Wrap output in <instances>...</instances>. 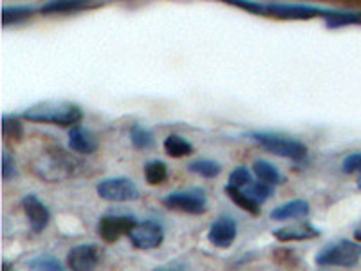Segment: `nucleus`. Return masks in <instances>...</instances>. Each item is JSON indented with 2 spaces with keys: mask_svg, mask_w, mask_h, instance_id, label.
Returning a JSON list of instances; mask_svg holds the SVG:
<instances>
[{
  "mask_svg": "<svg viewBox=\"0 0 361 271\" xmlns=\"http://www.w3.org/2000/svg\"><path fill=\"white\" fill-rule=\"evenodd\" d=\"M22 118L35 124H49L60 125V127H76L82 121L83 112L78 105L73 103H58V102H45L33 105L31 109L22 114Z\"/></svg>",
  "mask_w": 361,
  "mask_h": 271,
  "instance_id": "nucleus-1",
  "label": "nucleus"
},
{
  "mask_svg": "<svg viewBox=\"0 0 361 271\" xmlns=\"http://www.w3.org/2000/svg\"><path fill=\"white\" fill-rule=\"evenodd\" d=\"M257 143L262 148H266L267 152L275 154L280 157H288L293 161H302L307 156V147L302 141L293 140V138H286L280 134H271V132H255L251 134Z\"/></svg>",
  "mask_w": 361,
  "mask_h": 271,
  "instance_id": "nucleus-2",
  "label": "nucleus"
},
{
  "mask_svg": "<svg viewBox=\"0 0 361 271\" xmlns=\"http://www.w3.org/2000/svg\"><path fill=\"white\" fill-rule=\"evenodd\" d=\"M361 246L353 241H338L331 246L324 248L316 255V264L318 266H340L353 267L360 263Z\"/></svg>",
  "mask_w": 361,
  "mask_h": 271,
  "instance_id": "nucleus-3",
  "label": "nucleus"
},
{
  "mask_svg": "<svg viewBox=\"0 0 361 271\" xmlns=\"http://www.w3.org/2000/svg\"><path fill=\"white\" fill-rule=\"evenodd\" d=\"M99 198L109 203H130L140 199V188L128 177H111L96 186Z\"/></svg>",
  "mask_w": 361,
  "mask_h": 271,
  "instance_id": "nucleus-4",
  "label": "nucleus"
},
{
  "mask_svg": "<svg viewBox=\"0 0 361 271\" xmlns=\"http://www.w3.org/2000/svg\"><path fill=\"white\" fill-rule=\"evenodd\" d=\"M163 205L170 210H177V212L201 215L208 210V199H206L204 192L199 188L180 190V192L169 193V195L163 199Z\"/></svg>",
  "mask_w": 361,
  "mask_h": 271,
  "instance_id": "nucleus-5",
  "label": "nucleus"
},
{
  "mask_svg": "<svg viewBox=\"0 0 361 271\" xmlns=\"http://www.w3.org/2000/svg\"><path fill=\"white\" fill-rule=\"evenodd\" d=\"M135 226L137 221L130 215H105L98 222V234L105 243H116L123 235H130Z\"/></svg>",
  "mask_w": 361,
  "mask_h": 271,
  "instance_id": "nucleus-6",
  "label": "nucleus"
},
{
  "mask_svg": "<svg viewBox=\"0 0 361 271\" xmlns=\"http://www.w3.org/2000/svg\"><path fill=\"white\" fill-rule=\"evenodd\" d=\"M128 239L137 250H154V248H159L163 244L164 230L163 226L156 221L137 222Z\"/></svg>",
  "mask_w": 361,
  "mask_h": 271,
  "instance_id": "nucleus-7",
  "label": "nucleus"
},
{
  "mask_svg": "<svg viewBox=\"0 0 361 271\" xmlns=\"http://www.w3.org/2000/svg\"><path fill=\"white\" fill-rule=\"evenodd\" d=\"M99 248L96 244H80L67 255V266L71 271H94L99 263Z\"/></svg>",
  "mask_w": 361,
  "mask_h": 271,
  "instance_id": "nucleus-8",
  "label": "nucleus"
},
{
  "mask_svg": "<svg viewBox=\"0 0 361 271\" xmlns=\"http://www.w3.org/2000/svg\"><path fill=\"white\" fill-rule=\"evenodd\" d=\"M237 239V222L228 215H221L209 226L208 241L217 248H230Z\"/></svg>",
  "mask_w": 361,
  "mask_h": 271,
  "instance_id": "nucleus-9",
  "label": "nucleus"
},
{
  "mask_svg": "<svg viewBox=\"0 0 361 271\" xmlns=\"http://www.w3.org/2000/svg\"><path fill=\"white\" fill-rule=\"evenodd\" d=\"M22 208H24L25 217L29 219L31 230H33L35 234H40V231H44L45 228H47L51 214L49 210H47V206H45L37 195H33V193L25 195V198L22 199Z\"/></svg>",
  "mask_w": 361,
  "mask_h": 271,
  "instance_id": "nucleus-10",
  "label": "nucleus"
},
{
  "mask_svg": "<svg viewBox=\"0 0 361 271\" xmlns=\"http://www.w3.org/2000/svg\"><path fill=\"white\" fill-rule=\"evenodd\" d=\"M320 235V230H316L314 226L309 222H300V224L283 226L280 230L273 231V237L280 243H291V241H311Z\"/></svg>",
  "mask_w": 361,
  "mask_h": 271,
  "instance_id": "nucleus-11",
  "label": "nucleus"
},
{
  "mask_svg": "<svg viewBox=\"0 0 361 271\" xmlns=\"http://www.w3.org/2000/svg\"><path fill=\"white\" fill-rule=\"evenodd\" d=\"M69 148L78 154H94L98 148V141L92 132L76 125L69 132Z\"/></svg>",
  "mask_w": 361,
  "mask_h": 271,
  "instance_id": "nucleus-12",
  "label": "nucleus"
},
{
  "mask_svg": "<svg viewBox=\"0 0 361 271\" xmlns=\"http://www.w3.org/2000/svg\"><path fill=\"white\" fill-rule=\"evenodd\" d=\"M94 0H49L40 8L42 15H63V13H76L90 8Z\"/></svg>",
  "mask_w": 361,
  "mask_h": 271,
  "instance_id": "nucleus-13",
  "label": "nucleus"
},
{
  "mask_svg": "<svg viewBox=\"0 0 361 271\" xmlns=\"http://www.w3.org/2000/svg\"><path fill=\"white\" fill-rule=\"evenodd\" d=\"M309 214V203L304 199H295L286 205L276 206L271 212V219L275 221H289V219H302Z\"/></svg>",
  "mask_w": 361,
  "mask_h": 271,
  "instance_id": "nucleus-14",
  "label": "nucleus"
},
{
  "mask_svg": "<svg viewBox=\"0 0 361 271\" xmlns=\"http://www.w3.org/2000/svg\"><path fill=\"white\" fill-rule=\"evenodd\" d=\"M224 192L228 193V198H230L231 201L238 206V208H243L244 212L251 214L253 217L260 215V203L255 201V199L251 198V195H247L244 190L235 188V186H231V185H226Z\"/></svg>",
  "mask_w": 361,
  "mask_h": 271,
  "instance_id": "nucleus-15",
  "label": "nucleus"
},
{
  "mask_svg": "<svg viewBox=\"0 0 361 271\" xmlns=\"http://www.w3.org/2000/svg\"><path fill=\"white\" fill-rule=\"evenodd\" d=\"M253 174L257 176V179L262 181V183H267V185H282L283 181H286L275 164H271L262 159L253 163Z\"/></svg>",
  "mask_w": 361,
  "mask_h": 271,
  "instance_id": "nucleus-16",
  "label": "nucleus"
},
{
  "mask_svg": "<svg viewBox=\"0 0 361 271\" xmlns=\"http://www.w3.org/2000/svg\"><path fill=\"white\" fill-rule=\"evenodd\" d=\"M163 147H164V152L169 154L170 157H176V159H179V157H186L193 152L192 143H188L185 138H180V136L177 134L169 136V138L164 140Z\"/></svg>",
  "mask_w": 361,
  "mask_h": 271,
  "instance_id": "nucleus-17",
  "label": "nucleus"
},
{
  "mask_svg": "<svg viewBox=\"0 0 361 271\" xmlns=\"http://www.w3.org/2000/svg\"><path fill=\"white\" fill-rule=\"evenodd\" d=\"M166 177H169V170H166V164L163 161L154 159L145 164V179H147L148 185H161L166 181Z\"/></svg>",
  "mask_w": 361,
  "mask_h": 271,
  "instance_id": "nucleus-18",
  "label": "nucleus"
},
{
  "mask_svg": "<svg viewBox=\"0 0 361 271\" xmlns=\"http://www.w3.org/2000/svg\"><path fill=\"white\" fill-rule=\"evenodd\" d=\"M27 270L29 271H67L56 257L47 253L33 257V259L27 263Z\"/></svg>",
  "mask_w": 361,
  "mask_h": 271,
  "instance_id": "nucleus-19",
  "label": "nucleus"
},
{
  "mask_svg": "<svg viewBox=\"0 0 361 271\" xmlns=\"http://www.w3.org/2000/svg\"><path fill=\"white\" fill-rule=\"evenodd\" d=\"M188 170L193 174H197V176L202 177H208V179H214L221 174L222 167L217 163V161H212V159H199V161H193V163L188 164Z\"/></svg>",
  "mask_w": 361,
  "mask_h": 271,
  "instance_id": "nucleus-20",
  "label": "nucleus"
},
{
  "mask_svg": "<svg viewBox=\"0 0 361 271\" xmlns=\"http://www.w3.org/2000/svg\"><path fill=\"white\" fill-rule=\"evenodd\" d=\"M33 13L35 9L29 8V6H17V8L4 6V8H2V24L9 25V24H17V22H22V20H27Z\"/></svg>",
  "mask_w": 361,
  "mask_h": 271,
  "instance_id": "nucleus-21",
  "label": "nucleus"
},
{
  "mask_svg": "<svg viewBox=\"0 0 361 271\" xmlns=\"http://www.w3.org/2000/svg\"><path fill=\"white\" fill-rule=\"evenodd\" d=\"M130 141L132 145H134V148H137V150H145V148H150L154 145V136L148 128L135 125V127H132L130 131Z\"/></svg>",
  "mask_w": 361,
  "mask_h": 271,
  "instance_id": "nucleus-22",
  "label": "nucleus"
},
{
  "mask_svg": "<svg viewBox=\"0 0 361 271\" xmlns=\"http://www.w3.org/2000/svg\"><path fill=\"white\" fill-rule=\"evenodd\" d=\"M2 134H4L6 140H20L22 134H24L22 124L18 119L4 116V118H2Z\"/></svg>",
  "mask_w": 361,
  "mask_h": 271,
  "instance_id": "nucleus-23",
  "label": "nucleus"
},
{
  "mask_svg": "<svg viewBox=\"0 0 361 271\" xmlns=\"http://www.w3.org/2000/svg\"><path fill=\"white\" fill-rule=\"evenodd\" d=\"M246 193L247 195H251L255 201H259L260 205H262L264 201H267V199L271 198L273 190H271V186L267 185V183L259 181V183H251L250 186H246Z\"/></svg>",
  "mask_w": 361,
  "mask_h": 271,
  "instance_id": "nucleus-24",
  "label": "nucleus"
},
{
  "mask_svg": "<svg viewBox=\"0 0 361 271\" xmlns=\"http://www.w3.org/2000/svg\"><path fill=\"white\" fill-rule=\"evenodd\" d=\"M251 183H253V179H251V174L246 167H238V169H235L233 172H231L230 185L235 186V188L243 190L246 188V186H250Z\"/></svg>",
  "mask_w": 361,
  "mask_h": 271,
  "instance_id": "nucleus-25",
  "label": "nucleus"
},
{
  "mask_svg": "<svg viewBox=\"0 0 361 271\" xmlns=\"http://www.w3.org/2000/svg\"><path fill=\"white\" fill-rule=\"evenodd\" d=\"M15 174H17V169H15V157H13L8 150H4V152H2V179L9 181Z\"/></svg>",
  "mask_w": 361,
  "mask_h": 271,
  "instance_id": "nucleus-26",
  "label": "nucleus"
},
{
  "mask_svg": "<svg viewBox=\"0 0 361 271\" xmlns=\"http://www.w3.org/2000/svg\"><path fill=\"white\" fill-rule=\"evenodd\" d=\"M341 170H343L345 174L361 172V152L350 154L349 157H345L343 164H341Z\"/></svg>",
  "mask_w": 361,
  "mask_h": 271,
  "instance_id": "nucleus-27",
  "label": "nucleus"
},
{
  "mask_svg": "<svg viewBox=\"0 0 361 271\" xmlns=\"http://www.w3.org/2000/svg\"><path fill=\"white\" fill-rule=\"evenodd\" d=\"M2 271H15V270L11 267V264L4 263V264H2Z\"/></svg>",
  "mask_w": 361,
  "mask_h": 271,
  "instance_id": "nucleus-28",
  "label": "nucleus"
},
{
  "mask_svg": "<svg viewBox=\"0 0 361 271\" xmlns=\"http://www.w3.org/2000/svg\"><path fill=\"white\" fill-rule=\"evenodd\" d=\"M354 237H356V241H360V243H361V226L357 228L356 231H354Z\"/></svg>",
  "mask_w": 361,
  "mask_h": 271,
  "instance_id": "nucleus-29",
  "label": "nucleus"
},
{
  "mask_svg": "<svg viewBox=\"0 0 361 271\" xmlns=\"http://www.w3.org/2000/svg\"><path fill=\"white\" fill-rule=\"evenodd\" d=\"M357 186H360V188H361V179H360V183H357Z\"/></svg>",
  "mask_w": 361,
  "mask_h": 271,
  "instance_id": "nucleus-30",
  "label": "nucleus"
}]
</instances>
